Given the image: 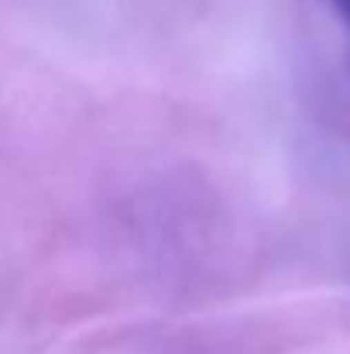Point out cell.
<instances>
[{"label": "cell", "instance_id": "cell-1", "mask_svg": "<svg viewBox=\"0 0 350 354\" xmlns=\"http://www.w3.org/2000/svg\"><path fill=\"white\" fill-rule=\"evenodd\" d=\"M333 7H337V14H340V21L347 24V31H350V0H333Z\"/></svg>", "mask_w": 350, "mask_h": 354}]
</instances>
